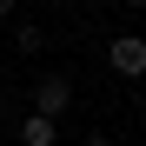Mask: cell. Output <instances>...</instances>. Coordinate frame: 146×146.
I'll use <instances>...</instances> for the list:
<instances>
[{"mask_svg":"<svg viewBox=\"0 0 146 146\" xmlns=\"http://www.w3.org/2000/svg\"><path fill=\"white\" fill-rule=\"evenodd\" d=\"M106 66L119 80H146V33H113L106 40Z\"/></svg>","mask_w":146,"mask_h":146,"instance_id":"1","label":"cell"},{"mask_svg":"<svg viewBox=\"0 0 146 146\" xmlns=\"http://www.w3.org/2000/svg\"><path fill=\"white\" fill-rule=\"evenodd\" d=\"M66 106H73V80H66V73H46V80L33 86V113L60 126V113H66Z\"/></svg>","mask_w":146,"mask_h":146,"instance_id":"2","label":"cell"},{"mask_svg":"<svg viewBox=\"0 0 146 146\" xmlns=\"http://www.w3.org/2000/svg\"><path fill=\"white\" fill-rule=\"evenodd\" d=\"M13 139H20V146H53L60 126H53V119H40V113H27V119H13Z\"/></svg>","mask_w":146,"mask_h":146,"instance_id":"3","label":"cell"},{"mask_svg":"<svg viewBox=\"0 0 146 146\" xmlns=\"http://www.w3.org/2000/svg\"><path fill=\"white\" fill-rule=\"evenodd\" d=\"M13 46H20V53H40V46H46V27H33V20H13Z\"/></svg>","mask_w":146,"mask_h":146,"instance_id":"4","label":"cell"},{"mask_svg":"<svg viewBox=\"0 0 146 146\" xmlns=\"http://www.w3.org/2000/svg\"><path fill=\"white\" fill-rule=\"evenodd\" d=\"M0 126H13V106H7V93H0Z\"/></svg>","mask_w":146,"mask_h":146,"instance_id":"5","label":"cell"},{"mask_svg":"<svg viewBox=\"0 0 146 146\" xmlns=\"http://www.w3.org/2000/svg\"><path fill=\"white\" fill-rule=\"evenodd\" d=\"M13 13H20V0H0V20H13Z\"/></svg>","mask_w":146,"mask_h":146,"instance_id":"6","label":"cell"},{"mask_svg":"<svg viewBox=\"0 0 146 146\" xmlns=\"http://www.w3.org/2000/svg\"><path fill=\"white\" fill-rule=\"evenodd\" d=\"M80 146H113V139H106V133H86V139H80Z\"/></svg>","mask_w":146,"mask_h":146,"instance_id":"7","label":"cell"},{"mask_svg":"<svg viewBox=\"0 0 146 146\" xmlns=\"http://www.w3.org/2000/svg\"><path fill=\"white\" fill-rule=\"evenodd\" d=\"M126 7H146V0H126Z\"/></svg>","mask_w":146,"mask_h":146,"instance_id":"8","label":"cell"},{"mask_svg":"<svg viewBox=\"0 0 146 146\" xmlns=\"http://www.w3.org/2000/svg\"><path fill=\"white\" fill-rule=\"evenodd\" d=\"M139 126H146V106H139Z\"/></svg>","mask_w":146,"mask_h":146,"instance_id":"9","label":"cell"}]
</instances>
